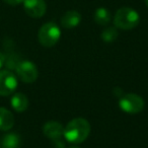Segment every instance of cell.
Wrapping results in <instances>:
<instances>
[{"label": "cell", "instance_id": "cell-15", "mask_svg": "<svg viewBox=\"0 0 148 148\" xmlns=\"http://www.w3.org/2000/svg\"><path fill=\"white\" fill-rule=\"evenodd\" d=\"M3 1L8 5H11V6H17V5L23 2V0H3Z\"/></svg>", "mask_w": 148, "mask_h": 148}, {"label": "cell", "instance_id": "cell-18", "mask_svg": "<svg viewBox=\"0 0 148 148\" xmlns=\"http://www.w3.org/2000/svg\"><path fill=\"white\" fill-rule=\"evenodd\" d=\"M145 3H146V6L148 7V0H145Z\"/></svg>", "mask_w": 148, "mask_h": 148}, {"label": "cell", "instance_id": "cell-12", "mask_svg": "<svg viewBox=\"0 0 148 148\" xmlns=\"http://www.w3.org/2000/svg\"><path fill=\"white\" fill-rule=\"evenodd\" d=\"M1 148H21V137L14 132L7 133L1 139Z\"/></svg>", "mask_w": 148, "mask_h": 148}, {"label": "cell", "instance_id": "cell-11", "mask_svg": "<svg viewBox=\"0 0 148 148\" xmlns=\"http://www.w3.org/2000/svg\"><path fill=\"white\" fill-rule=\"evenodd\" d=\"M14 125V117L9 110L0 108V130L8 131Z\"/></svg>", "mask_w": 148, "mask_h": 148}, {"label": "cell", "instance_id": "cell-5", "mask_svg": "<svg viewBox=\"0 0 148 148\" xmlns=\"http://www.w3.org/2000/svg\"><path fill=\"white\" fill-rule=\"evenodd\" d=\"M15 71H16L17 77L25 83L35 82L39 76L37 66L33 62L27 60L18 62L15 66Z\"/></svg>", "mask_w": 148, "mask_h": 148}, {"label": "cell", "instance_id": "cell-16", "mask_svg": "<svg viewBox=\"0 0 148 148\" xmlns=\"http://www.w3.org/2000/svg\"><path fill=\"white\" fill-rule=\"evenodd\" d=\"M5 61H6V59H5V56L3 55L1 52H0V69L3 67V65L5 64Z\"/></svg>", "mask_w": 148, "mask_h": 148}, {"label": "cell", "instance_id": "cell-8", "mask_svg": "<svg viewBox=\"0 0 148 148\" xmlns=\"http://www.w3.org/2000/svg\"><path fill=\"white\" fill-rule=\"evenodd\" d=\"M43 133L46 137L51 139L52 141H55L64 138V127L58 122L50 121L43 126Z\"/></svg>", "mask_w": 148, "mask_h": 148}, {"label": "cell", "instance_id": "cell-6", "mask_svg": "<svg viewBox=\"0 0 148 148\" xmlns=\"http://www.w3.org/2000/svg\"><path fill=\"white\" fill-rule=\"evenodd\" d=\"M17 88V78L9 70L0 71V95L7 97L12 95Z\"/></svg>", "mask_w": 148, "mask_h": 148}, {"label": "cell", "instance_id": "cell-19", "mask_svg": "<svg viewBox=\"0 0 148 148\" xmlns=\"http://www.w3.org/2000/svg\"><path fill=\"white\" fill-rule=\"evenodd\" d=\"M0 148H1V147H0Z\"/></svg>", "mask_w": 148, "mask_h": 148}, {"label": "cell", "instance_id": "cell-2", "mask_svg": "<svg viewBox=\"0 0 148 148\" xmlns=\"http://www.w3.org/2000/svg\"><path fill=\"white\" fill-rule=\"evenodd\" d=\"M139 13L130 7H121L118 9L114 17V25L117 29L129 31L139 25Z\"/></svg>", "mask_w": 148, "mask_h": 148}, {"label": "cell", "instance_id": "cell-7", "mask_svg": "<svg viewBox=\"0 0 148 148\" xmlns=\"http://www.w3.org/2000/svg\"><path fill=\"white\" fill-rule=\"evenodd\" d=\"M23 8L29 16L40 18L46 13L47 5L45 0H23Z\"/></svg>", "mask_w": 148, "mask_h": 148}, {"label": "cell", "instance_id": "cell-4", "mask_svg": "<svg viewBox=\"0 0 148 148\" xmlns=\"http://www.w3.org/2000/svg\"><path fill=\"white\" fill-rule=\"evenodd\" d=\"M144 99L136 93H126L120 99L119 107L127 114H138L143 111Z\"/></svg>", "mask_w": 148, "mask_h": 148}, {"label": "cell", "instance_id": "cell-17", "mask_svg": "<svg viewBox=\"0 0 148 148\" xmlns=\"http://www.w3.org/2000/svg\"><path fill=\"white\" fill-rule=\"evenodd\" d=\"M68 148H80V147H78V146H70V147H68Z\"/></svg>", "mask_w": 148, "mask_h": 148}, {"label": "cell", "instance_id": "cell-3", "mask_svg": "<svg viewBox=\"0 0 148 148\" xmlns=\"http://www.w3.org/2000/svg\"><path fill=\"white\" fill-rule=\"evenodd\" d=\"M61 38L60 27L55 23H47L41 27L38 33L40 44L46 48L54 47Z\"/></svg>", "mask_w": 148, "mask_h": 148}, {"label": "cell", "instance_id": "cell-10", "mask_svg": "<svg viewBox=\"0 0 148 148\" xmlns=\"http://www.w3.org/2000/svg\"><path fill=\"white\" fill-rule=\"evenodd\" d=\"M10 105L15 112L23 113V112H25V110L27 109V107H29V99H27V95H23V93L16 92L11 97Z\"/></svg>", "mask_w": 148, "mask_h": 148}, {"label": "cell", "instance_id": "cell-14", "mask_svg": "<svg viewBox=\"0 0 148 148\" xmlns=\"http://www.w3.org/2000/svg\"><path fill=\"white\" fill-rule=\"evenodd\" d=\"M118 29L116 27H109L103 31L101 35V38L106 43H113L118 38Z\"/></svg>", "mask_w": 148, "mask_h": 148}, {"label": "cell", "instance_id": "cell-1", "mask_svg": "<svg viewBox=\"0 0 148 148\" xmlns=\"http://www.w3.org/2000/svg\"><path fill=\"white\" fill-rule=\"evenodd\" d=\"M90 124L84 118H75L64 127V139L72 144H80L90 133Z\"/></svg>", "mask_w": 148, "mask_h": 148}, {"label": "cell", "instance_id": "cell-9", "mask_svg": "<svg viewBox=\"0 0 148 148\" xmlns=\"http://www.w3.org/2000/svg\"><path fill=\"white\" fill-rule=\"evenodd\" d=\"M81 14L76 10H69L61 17V25L64 29H74L80 23Z\"/></svg>", "mask_w": 148, "mask_h": 148}, {"label": "cell", "instance_id": "cell-13", "mask_svg": "<svg viewBox=\"0 0 148 148\" xmlns=\"http://www.w3.org/2000/svg\"><path fill=\"white\" fill-rule=\"evenodd\" d=\"M93 19L99 25H107L111 21V13L105 7H99L95 11Z\"/></svg>", "mask_w": 148, "mask_h": 148}]
</instances>
